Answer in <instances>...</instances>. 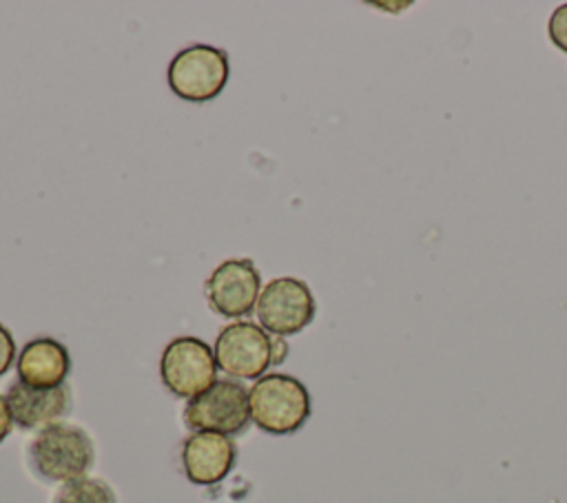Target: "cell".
Instances as JSON below:
<instances>
[{"mask_svg": "<svg viewBox=\"0 0 567 503\" xmlns=\"http://www.w3.org/2000/svg\"><path fill=\"white\" fill-rule=\"evenodd\" d=\"M288 355V343L284 341V337H275V346H272V366L281 363Z\"/></svg>", "mask_w": 567, "mask_h": 503, "instance_id": "obj_16", "label": "cell"}, {"mask_svg": "<svg viewBox=\"0 0 567 503\" xmlns=\"http://www.w3.org/2000/svg\"><path fill=\"white\" fill-rule=\"evenodd\" d=\"M248 408L250 421L275 437L297 432L312 412L308 388L297 377L281 372L264 374L252 383Z\"/></svg>", "mask_w": 567, "mask_h": 503, "instance_id": "obj_2", "label": "cell"}, {"mask_svg": "<svg viewBox=\"0 0 567 503\" xmlns=\"http://www.w3.org/2000/svg\"><path fill=\"white\" fill-rule=\"evenodd\" d=\"M95 448L84 428L73 423H51L38 430L27 445L31 472L49 483H69L86 476Z\"/></svg>", "mask_w": 567, "mask_h": 503, "instance_id": "obj_1", "label": "cell"}, {"mask_svg": "<svg viewBox=\"0 0 567 503\" xmlns=\"http://www.w3.org/2000/svg\"><path fill=\"white\" fill-rule=\"evenodd\" d=\"M228 73L226 51L213 44H190L173 55L166 80L179 100L210 102L224 91Z\"/></svg>", "mask_w": 567, "mask_h": 503, "instance_id": "obj_3", "label": "cell"}, {"mask_svg": "<svg viewBox=\"0 0 567 503\" xmlns=\"http://www.w3.org/2000/svg\"><path fill=\"white\" fill-rule=\"evenodd\" d=\"M71 370V357L64 343L51 337L31 339L18 355V379L33 388H58Z\"/></svg>", "mask_w": 567, "mask_h": 503, "instance_id": "obj_11", "label": "cell"}, {"mask_svg": "<svg viewBox=\"0 0 567 503\" xmlns=\"http://www.w3.org/2000/svg\"><path fill=\"white\" fill-rule=\"evenodd\" d=\"M317 312L310 286L299 277H275L268 281L257 301V319L272 337L301 332Z\"/></svg>", "mask_w": 567, "mask_h": 503, "instance_id": "obj_6", "label": "cell"}, {"mask_svg": "<svg viewBox=\"0 0 567 503\" xmlns=\"http://www.w3.org/2000/svg\"><path fill=\"white\" fill-rule=\"evenodd\" d=\"M51 503H117L115 492L102 479L80 476L69 483H62Z\"/></svg>", "mask_w": 567, "mask_h": 503, "instance_id": "obj_12", "label": "cell"}, {"mask_svg": "<svg viewBox=\"0 0 567 503\" xmlns=\"http://www.w3.org/2000/svg\"><path fill=\"white\" fill-rule=\"evenodd\" d=\"M275 337L252 321H233L221 328L213 352L217 368L235 379H259L272 366Z\"/></svg>", "mask_w": 567, "mask_h": 503, "instance_id": "obj_7", "label": "cell"}, {"mask_svg": "<svg viewBox=\"0 0 567 503\" xmlns=\"http://www.w3.org/2000/svg\"><path fill=\"white\" fill-rule=\"evenodd\" d=\"M237 459L235 441L219 432H193L182 445V468L190 483L215 485L228 476Z\"/></svg>", "mask_w": 567, "mask_h": 503, "instance_id": "obj_9", "label": "cell"}, {"mask_svg": "<svg viewBox=\"0 0 567 503\" xmlns=\"http://www.w3.org/2000/svg\"><path fill=\"white\" fill-rule=\"evenodd\" d=\"M13 357H16V341L11 332L0 324V377L9 370V366L13 363Z\"/></svg>", "mask_w": 567, "mask_h": 503, "instance_id": "obj_14", "label": "cell"}, {"mask_svg": "<svg viewBox=\"0 0 567 503\" xmlns=\"http://www.w3.org/2000/svg\"><path fill=\"white\" fill-rule=\"evenodd\" d=\"M162 383L179 399H193L217 381L213 348L197 337H175L159 359Z\"/></svg>", "mask_w": 567, "mask_h": 503, "instance_id": "obj_4", "label": "cell"}, {"mask_svg": "<svg viewBox=\"0 0 567 503\" xmlns=\"http://www.w3.org/2000/svg\"><path fill=\"white\" fill-rule=\"evenodd\" d=\"M547 33H549V40L554 42V47L560 49L563 53H567V2L556 7L554 13L549 16Z\"/></svg>", "mask_w": 567, "mask_h": 503, "instance_id": "obj_13", "label": "cell"}, {"mask_svg": "<svg viewBox=\"0 0 567 503\" xmlns=\"http://www.w3.org/2000/svg\"><path fill=\"white\" fill-rule=\"evenodd\" d=\"M250 421L248 390L233 379H219L202 394L188 399L184 423L195 432L239 434Z\"/></svg>", "mask_w": 567, "mask_h": 503, "instance_id": "obj_5", "label": "cell"}, {"mask_svg": "<svg viewBox=\"0 0 567 503\" xmlns=\"http://www.w3.org/2000/svg\"><path fill=\"white\" fill-rule=\"evenodd\" d=\"M261 295V275L252 259L230 257L221 261L206 279L208 306L230 319L250 315Z\"/></svg>", "mask_w": 567, "mask_h": 503, "instance_id": "obj_8", "label": "cell"}, {"mask_svg": "<svg viewBox=\"0 0 567 503\" xmlns=\"http://www.w3.org/2000/svg\"><path fill=\"white\" fill-rule=\"evenodd\" d=\"M11 428H13V417H11V412H9L7 399L0 394V443L9 437Z\"/></svg>", "mask_w": 567, "mask_h": 503, "instance_id": "obj_15", "label": "cell"}, {"mask_svg": "<svg viewBox=\"0 0 567 503\" xmlns=\"http://www.w3.org/2000/svg\"><path fill=\"white\" fill-rule=\"evenodd\" d=\"M4 399L9 403L13 423L24 430H42L58 423V419L66 414L71 406V392L66 386L33 388L20 379L9 386Z\"/></svg>", "mask_w": 567, "mask_h": 503, "instance_id": "obj_10", "label": "cell"}]
</instances>
